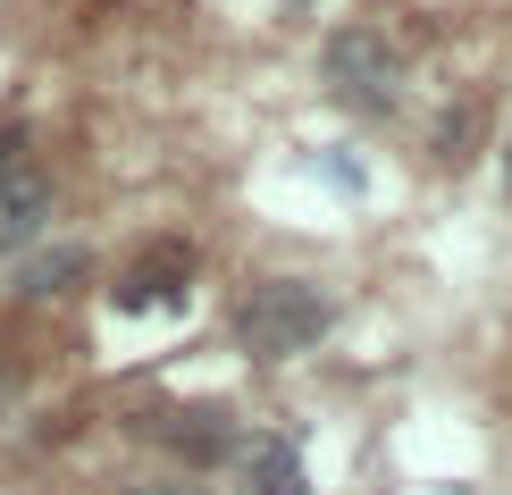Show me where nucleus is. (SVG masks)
<instances>
[{
  "label": "nucleus",
  "mask_w": 512,
  "mask_h": 495,
  "mask_svg": "<svg viewBox=\"0 0 512 495\" xmlns=\"http://www.w3.org/2000/svg\"><path fill=\"white\" fill-rule=\"evenodd\" d=\"M0 168H17V135H0Z\"/></svg>",
  "instance_id": "8"
},
{
  "label": "nucleus",
  "mask_w": 512,
  "mask_h": 495,
  "mask_svg": "<svg viewBox=\"0 0 512 495\" xmlns=\"http://www.w3.org/2000/svg\"><path fill=\"white\" fill-rule=\"evenodd\" d=\"M177 277H185V252H160V261H135L118 286V311H143V303H177Z\"/></svg>",
  "instance_id": "5"
},
{
  "label": "nucleus",
  "mask_w": 512,
  "mask_h": 495,
  "mask_svg": "<svg viewBox=\"0 0 512 495\" xmlns=\"http://www.w3.org/2000/svg\"><path fill=\"white\" fill-rule=\"evenodd\" d=\"M42 227H51V177L26 160L0 168V252H26Z\"/></svg>",
  "instance_id": "3"
},
{
  "label": "nucleus",
  "mask_w": 512,
  "mask_h": 495,
  "mask_svg": "<svg viewBox=\"0 0 512 495\" xmlns=\"http://www.w3.org/2000/svg\"><path fill=\"white\" fill-rule=\"evenodd\" d=\"M76 277H84V252L68 244V252H42V261H26V277H17V286H26L34 303H42V294H59V286H76Z\"/></svg>",
  "instance_id": "6"
},
{
  "label": "nucleus",
  "mask_w": 512,
  "mask_h": 495,
  "mask_svg": "<svg viewBox=\"0 0 512 495\" xmlns=\"http://www.w3.org/2000/svg\"><path fill=\"white\" fill-rule=\"evenodd\" d=\"M236 454H244L252 495H303V462H294V445H286V437H244Z\"/></svg>",
  "instance_id": "4"
},
{
  "label": "nucleus",
  "mask_w": 512,
  "mask_h": 495,
  "mask_svg": "<svg viewBox=\"0 0 512 495\" xmlns=\"http://www.w3.org/2000/svg\"><path fill=\"white\" fill-rule=\"evenodd\" d=\"M328 84L345 101H361V110H387L395 84H403V51L378 26H336L328 34Z\"/></svg>",
  "instance_id": "2"
},
{
  "label": "nucleus",
  "mask_w": 512,
  "mask_h": 495,
  "mask_svg": "<svg viewBox=\"0 0 512 495\" xmlns=\"http://www.w3.org/2000/svg\"><path fill=\"white\" fill-rule=\"evenodd\" d=\"M328 328H336V303L311 286V277H261V286L244 294V311H236L244 353H261V361L311 353V344L328 336Z\"/></svg>",
  "instance_id": "1"
},
{
  "label": "nucleus",
  "mask_w": 512,
  "mask_h": 495,
  "mask_svg": "<svg viewBox=\"0 0 512 495\" xmlns=\"http://www.w3.org/2000/svg\"><path fill=\"white\" fill-rule=\"evenodd\" d=\"M126 495H202V487H177V479H160V487H126Z\"/></svg>",
  "instance_id": "7"
}]
</instances>
